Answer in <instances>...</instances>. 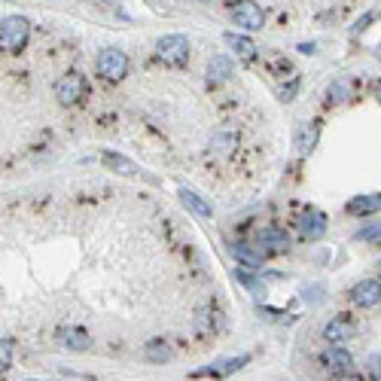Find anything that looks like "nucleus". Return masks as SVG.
<instances>
[{
	"instance_id": "f257e3e1",
	"label": "nucleus",
	"mask_w": 381,
	"mask_h": 381,
	"mask_svg": "<svg viewBox=\"0 0 381 381\" xmlns=\"http://www.w3.org/2000/svg\"><path fill=\"white\" fill-rule=\"evenodd\" d=\"M28 34H31V25L25 16H9L0 22V49L4 53H18L25 49L28 43Z\"/></svg>"
},
{
	"instance_id": "f03ea898",
	"label": "nucleus",
	"mask_w": 381,
	"mask_h": 381,
	"mask_svg": "<svg viewBox=\"0 0 381 381\" xmlns=\"http://www.w3.org/2000/svg\"><path fill=\"white\" fill-rule=\"evenodd\" d=\"M156 58L168 67H183L189 58V40L183 34H168L156 43Z\"/></svg>"
},
{
	"instance_id": "7ed1b4c3",
	"label": "nucleus",
	"mask_w": 381,
	"mask_h": 381,
	"mask_svg": "<svg viewBox=\"0 0 381 381\" xmlns=\"http://www.w3.org/2000/svg\"><path fill=\"white\" fill-rule=\"evenodd\" d=\"M98 74L104 79H110V82L122 79L128 74V55L122 53V49H113V46L101 49L98 53Z\"/></svg>"
},
{
	"instance_id": "20e7f679",
	"label": "nucleus",
	"mask_w": 381,
	"mask_h": 381,
	"mask_svg": "<svg viewBox=\"0 0 381 381\" xmlns=\"http://www.w3.org/2000/svg\"><path fill=\"white\" fill-rule=\"evenodd\" d=\"M229 13H232V22L244 31H260L265 22L260 4H253V0H238V4H232Z\"/></svg>"
},
{
	"instance_id": "39448f33",
	"label": "nucleus",
	"mask_w": 381,
	"mask_h": 381,
	"mask_svg": "<svg viewBox=\"0 0 381 381\" xmlns=\"http://www.w3.org/2000/svg\"><path fill=\"white\" fill-rule=\"evenodd\" d=\"M86 77L82 74H65L58 82H55V98L61 104H77V101L86 95Z\"/></svg>"
},
{
	"instance_id": "423d86ee",
	"label": "nucleus",
	"mask_w": 381,
	"mask_h": 381,
	"mask_svg": "<svg viewBox=\"0 0 381 381\" xmlns=\"http://www.w3.org/2000/svg\"><path fill=\"white\" fill-rule=\"evenodd\" d=\"M55 338H58L61 348H67V351H89L92 348L89 333L86 329H79V326H61Z\"/></svg>"
},
{
	"instance_id": "0eeeda50",
	"label": "nucleus",
	"mask_w": 381,
	"mask_h": 381,
	"mask_svg": "<svg viewBox=\"0 0 381 381\" xmlns=\"http://www.w3.org/2000/svg\"><path fill=\"white\" fill-rule=\"evenodd\" d=\"M357 336V324L348 321V317H333L326 326H324V338L326 342H348V338Z\"/></svg>"
},
{
	"instance_id": "6e6552de",
	"label": "nucleus",
	"mask_w": 381,
	"mask_h": 381,
	"mask_svg": "<svg viewBox=\"0 0 381 381\" xmlns=\"http://www.w3.org/2000/svg\"><path fill=\"white\" fill-rule=\"evenodd\" d=\"M351 299L360 305V308H372L381 302V284L372 281V277H366V281H360L354 290H351Z\"/></svg>"
},
{
	"instance_id": "1a4fd4ad",
	"label": "nucleus",
	"mask_w": 381,
	"mask_h": 381,
	"mask_svg": "<svg viewBox=\"0 0 381 381\" xmlns=\"http://www.w3.org/2000/svg\"><path fill=\"white\" fill-rule=\"evenodd\" d=\"M250 363V357L247 354H238V357H223V360H214L211 366H204L199 369L195 375H232V372H238L241 366Z\"/></svg>"
},
{
	"instance_id": "9d476101",
	"label": "nucleus",
	"mask_w": 381,
	"mask_h": 381,
	"mask_svg": "<svg viewBox=\"0 0 381 381\" xmlns=\"http://www.w3.org/2000/svg\"><path fill=\"white\" fill-rule=\"evenodd\" d=\"M324 366L333 375H348L354 369V357L348 351H342V348H329V351L324 354Z\"/></svg>"
},
{
	"instance_id": "9b49d317",
	"label": "nucleus",
	"mask_w": 381,
	"mask_h": 381,
	"mask_svg": "<svg viewBox=\"0 0 381 381\" xmlns=\"http://www.w3.org/2000/svg\"><path fill=\"white\" fill-rule=\"evenodd\" d=\"M256 247H260V253H281L287 250V235L281 229H263L260 238H256Z\"/></svg>"
},
{
	"instance_id": "f8f14e48",
	"label": "nucleus",
	"mask_w": 381,
	"mask_h": 381,
	"mask_svg": "<svg viewBox=\"0 0 381 381\" xmlns=\"http://www.w3.org/2000/svg\"><path fill=\"white\" fill-rule=\"evenodd\" d=\"M299 229H302V235L305 238H321V235L326 232V217L321 211H305L302 217H299Z\"/></svg>"
},
{
	"instance_id": "ddd939ff",
	"label": "nucleus",
	"mask_w": 381,
	"mask_h": 381,
	"mask_svg": "<svg viewBox=\"0 0 381 381\" xmlns=\"http://www.w3.org/2000/svg\"><path fill=\"white\" fill-rule=\"evenodd\" d=\"M348 214H354V217H369V214H378L381 211V195H357L345 204Z\"/></svg>"
},
{
	"instance_id": "4468645a",
	"label": "nucleus",
	"mask_w": 381,
	"mask_h": 381,
	"mask_svg": "<svg viewBox=\"0 0 381 381\" xmlns=\"http://www.w3.org/2000/svg\"><path fill=\"white\" fill-rule=\"evenodd\" d=\"M317 138H321L317 122H302V126L296 128V150H299V153H311L317 147Z\"/></svg>"
},
{
	"instance_id": "2eb2a0df",
	"label": "nucleus",
	"mask_w": 381,
	"mask_h": 381,
	"mask_svg": "<svg viewBox=\"0 0 381 381\" xmlns=\"http://www.w3.org/2000/svg\"><path fill=\"white\" fill-rule=\"evenodd\" d=\"M177 195H180V201L187 204V208L195 214V217H211V214H214V208H211V204L201 199L199 192H192V189H187V187H183Z\"/></svg>"
},
{
	"instance_id": "dca6fc26",
	"label": "nucleus",
	"mask_w": 381,
	"mask_h": 381,
	"mask_svg": "<svg viewBox=\"0 0 381 381\" xmlns=\"http://www.w3.org/2000/svg\"><path fill=\"white\" fill-rule=\"evenodd\" d=\"M143 357L150 360V363H168V360H174V351L168 342H162V338H153V342L143 345Z\"/></svg>"
},
{
	"instance_id": "f3484780",
	"label": "nucleus",
	"mask_w": 381,
	"mask_h": 381,
	"mask_svg": "<svg viewBox=\"0 0 381 381\" xmlns=\"http://www.w3.org/2000/svg\"><path fill=\"white\" fill-rule=\"evenodd\" d=\"M229 77H232V61L226 58V55L211 58V65H208V79H211V82H226Z\"/></svg>"
},
{
	"instance_id": "a211bd4d",
	"label": "nucleus",
	"mask_w": 381,
	"mask_h": 381,
	"mask_svg": "<svg viewBox=\"0 0 381 381\" xmlns=\"http://www.w3.org/2000/svg\"><path fill=\"white\" fill-rule=\"evenodd\" d=\"M101 159H104V165H110V168H116L119 174H128V177H131V174H138V171H140L135 162L126 159V156H119V153H104Z\"/></svg>"
},
{
	"instance_id": "6ab92c4d",
	"label": "nucleus",
	"mask_w": 381,
	"mask_h": 381,
	"mask_svg": "<svg viewBox=\"0 0 381 381\" xmlns=\"http://www.w3.org/2000/svg\"><path fill=\"white\" fill-rule=\"evenodd\" d=\"M226 43H229V46L235 49V55H238V58H253V55H256L253 40H247V37H238V34H226Z\"/></svg>"
},
{
	"instance_id": "aec40b11",
	"label": "nucleus",
	"mask_w": 381,
	"mask_h": 381,
	"mask_svg": "<svg viewBox=\"0 0 381 381\" xmlns=\"http://www.w3.org/2000/svg\"><path fill=\"white\" fill-rule=\"evenodd\" d=\"M232 253L238 256V260H241L244 265H250V269H260V263H263L260 247H256V250H250V247H247V244H235V247H232Z\"/></svg>"
},
{
	"instance_id": "412c9836",
	"label": "nucleus",
	"mask_w": 381,
	"mask_h": 381,
	"mask_svg": "<svg viewBox=\"0 0 381 381\" xmlns=\"http://www.w3.org/2000/svg\"><path fill=\"white\" fill-rule=\"evenodd\" d=\"M326 98L333 101V104H342V101H348V98H351V82H348V79H336V82H329Z\"/></svg>"
},
{
	"instance_id": "4be33fe9",
	"label": "nucleus",
	"mask_w": 381,
	"mask_h": 381,
	"mask_svg": "<svg viewBox=\"0 0 381 381\" xmlns=\"http://www.w3.org/2000/svg\"><path fill=\"white\" fill-rule=\"evenodd\" d=\"M9 360H13V345H9L6 338H0V372L9 366Z\"/></svg>"
},
{
	"instance_id": "5701e85b",
	"label": "nucleus",
	"mask_w": 381,
	"mask_h": 381,
	"mask_svg": "<svg viewBox=\"0 0 381 381\" xmlns=\"http://www.w3.org/2000/svg\"><path fill=\"white\" fill-rule=\"evenodd\" d=\"M235 140H238V138H235V135H220L217 140H214V147H217L220 153H226V150H229V147H232V143H235Z\"/></svg>"
},
{
	"instance_id": "b1692460",
	"label": "nucleus",
	"mask_w": 381,
	"mask_h": 381,
	"mask_svg": "<svg viewBox=\"0 0 381 381\" xmlns=\"http://www.w3.org/2000/svg\"><path fill=\"white\" fill-rule=\"evenodd\" d=\"M296 89H299V79H293V82H290V86H287V89H281V98H284V101H293Z\"/></svg>"
},
{
	"instance_id": "393cba45",
	"label": "nucleus",
	"mask_w": 381,
	"mask_h": 381,
	"mask_svg": "<svg viewBox=\"0 0 381 381\" xmlns=\"http://www.w3.org/2000/svg\"><path fill=\"white\" fill-rule=\"evenodd\" d=\"M372 18H375L372 13H366V16H363V18H360V22H357V28H354V31H363V28H366L369 22H372Z\"/></svg>"
},
{
	"instance_id": "a878e982",
	"label": "nucleus",
	"mask_w": 381,
	"mask_h": 381,
	"mask_svg": "<svg viewBox=\"0 0 381 381\" xmlns=\"http://www.w3.org/2000/svg\"><path fill=\"white\" fill-rule=\"evenodd\" d=\"M378 101H381V86H378Z\"/></svg>"
},
{
	"instance_id": "bb28decb",
	"label": "nucleus",
	"mask_w": 381,
	"mask_h": 381,
	"mask_svg": "<svg viewBox=\"0 0 381 381\" xmlns=\"http://www.w3.org/2000/svg\"><path fill=\"white\" fill-rule=\"evenodd\" d=\"M378 272H381V263H378Z\"/></svg>"
},
{
	"instance_id": "cd10ccee",
	"label": "nucleus",
	"mask_w": 381,
	"mask_h": 381,
	"mask_svg": "<svg viewBox=\"0 0 381 381\" xmlns=\"http://www.w3.org/2000/svg\"><path fill=\"white\" fill-rule=\"evenodd\" d=\"M375 381H381V375H378V378H375Z\"/></svg>"
}]
</instances>
